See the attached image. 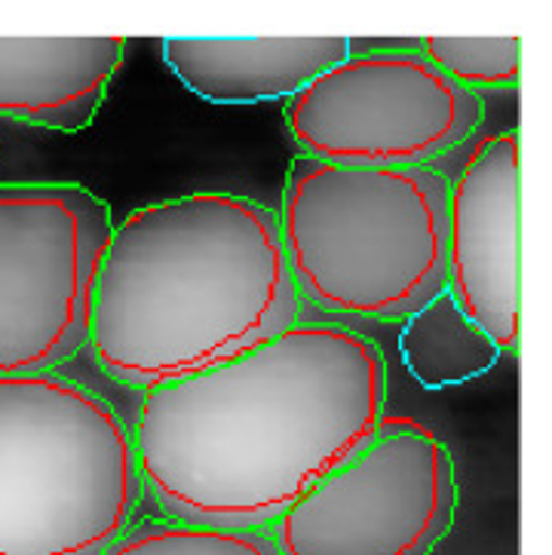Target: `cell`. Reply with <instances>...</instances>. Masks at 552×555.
I'll return each instance as SVG.
<instances>
[{"mask_svg":"<svg viewBox=\"0 0 552 555\" xmlns=\"http://www.w3.org/2000/svg\"><path fill=\"white\" fill-rule=\"evenodd\" d=\"M387 359L350 325L298 323L213 372L144 390L136 457L169 519L268 531L372 439Z\"/></svg>","mask_w":552,"mask_h":555,"instance_id":"1","label":"cell"},{"mask_svg":"<svg viewBox=\"0 0 552 555\" xmlns=\"http://www.w3.org/2000/svg\"><path fill=\"white\" fill-rule=\"evenodd\" d=\"M354 53L347 37H166L163 62L213 105L288 102Z\"/></svg>","mask_w":552,"mask_h":555,"instance_id":"10","label":"cell"},{"mask_svg":"<svg viewBox=\"0 0 552 555\" xmlns=\"http://www.w3.org/2000/svg\"><path fill=\"white\" fill-rule=\"evenodd\" d=\"M482 120L479 92L458 87L414 47L350 53L285 105L304 157L341 166H433Z\"/></svg>","mask_w":552,"mask_h":555,"instance_id":"6","label":"cell"},{"mask_svg":"<svg viewBox=\"0 0 552 555\" xmlns=\"http://www.w3.org/2000/svg\"><path fill=\"white\" fill-rule=\"evenodd\" d=\"M277 221L298 298L325 313L402 323L448 283V179L436 166L301 154Z\"/></svg>","mask_w":552,"mask_h":555,"instance_id":"3","label":"cell"},{"mask_svg":"<svg viewBox=\"0 0 552 555\" xmlns=\"http://www.w3.org/2000/svg\"><path fill=\"white\" fill-rule=\"evenodd\" d=\"M518 132L482 139L448 179L446 288L498 350L522 332V166Z\"/></svg>","mask_w":552,"mask_h":555,"instance_id":"8","label":"cell"},{"mask_svg":"<svg viewBox=\"0 0 552 555\" xmlns=\"http://www.w3.org/2000/svg\"><path fill=\"white\" fill-rule=\"evenodd\" d=\"M298 310L277 212L200 191L114 224L90 350L114 380L154 390L246 357L298 323Z\"/></svg>","mask_w":552,"mask_h":555,"instance_id":"2","label":"cell"},{"mask_svg":"<svg viewBox=\"0 0 552 555\" xmlns=\"http://www.w3.org/2000/svg\"><path fill=\"white\" fill-rule=\"evenodd\" d=\"M142 498L132 430L105 396L0 375V555H102Z\"/></svg>","mask_w":552,"mask_h":555,"instance_id":"4","label":"cell"},{"mask_svg":"<svg viewBox=\"0 0 552 555\" xmlns=\"http://www.w3.org/2000/svg\"><path fill=\"white\" fill-rule=\"evenodd\" d=\"M414 50L470 92L513 90L522 74V40L516 35L424 37Z\"/></svg>","mask_w":552,"mask_h":555,"instance_id":"13","label":"cell"},{"mask_svg":"<svg viewBox=\"0 0 552 555\" xmlns=\"http://www.w3.org/2000/svg\"><path fill=\"white\" fill-rule=\"evenodd\" d=\"M114 218L74 181L0 184V375H43L90 350Z\"/></svg>","mask_w":552,"mask_h":555,"instance_id":"5","label":"cell"},{"mask_svg":"<svg viewBox=\"0 0 552 555\" xmlns=\"http://www.w3.org/2000/svg\"><path fill=\"white\" fill-rule=\"evenodd\" d=\"M102 555H280L270 531L221 528L181 519L129 525Z\"/></svg>","mask_w":552,"mask_h":555,"instance_id":"12","label":"cell"},{"mask_svg":"<svg viewBox=\"0 0 552 555\" xmlns=\"http://www.w3.org/2000/svg\"><path fill=\"white\" fill-rule=\"evenodd\" d=\"M124 55V37H0V117L84 132Z\"/></svg>","mask_w":552,"mask_h":555,"instance_id":"9","label":"cell"},{"mask_svg":"<svg viewBox=\"0 0 552 555\" xmlns=\"http://www.w3.org/2000/svg\"><path fill=\"white\" fill-rule=\"evenodd\" d=\"M454 513L446 442L414 417L384 414L372 439L268 531L280 555H429Z\"/></svg>","mask_w":552,"mask_h":555,"instance_id":"7","label":"cell"},{"mask_svg":"<svg viewBox=\"0 0 552 555\" xmlns=\"http://www.w3.org/2000/svg\"><path fill=\"white\" fill-rule=\"evenodd\" d=\"M399 357L421 387L446 390L491 372L500 350L463 313L454 295L442 288L421 310L402 320Z\"/></svg>","mask_w":552,"mask_h":555,"instance_id":"11","label":"cell"}]
</instances>
